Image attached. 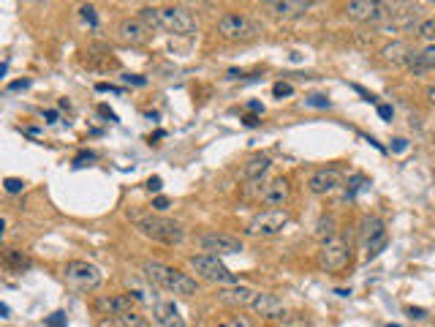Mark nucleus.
<instances>
[{"label":"nucleus","instance_id":"9d476101","mask_svg":"<svg viewBox=\"0 0 435 327\" xmlns=\"http://www.w3.org/2000/svg\"><path fill=\"white\" fill-rule=\"evenodd\" d=\"M348 259H351V248H348L346 240L332 237V240L321 243V251H318V265H321L324 270L338 273V270H343V268H346Z\"/></svg>","mask_w":435,"mask_h":327},{"label":"nucleus","instance_id":"c756f323","mask_svg":"<svg viewBox=\"0 0 435 327\" xmlns=\"http://www.w3.org/2000/svg\"><path fill=\"white\" fill-rule=\"evenodd\" d=\"M416 33H419V36H422L425 41H430V44H435V19H425V22H419Z\"/></svg>","mask_w":435,"mask_h":327},{"label":"nucleus","instance_id":"6e6552de","mask_svg":"<svg viewBox=\"0 0 435 327\" xmlns=\"http://www.w3.org/2000/svg\"><path fill=\"white\" fill-rule=\"evenodd\" d=\"M289 210L283 207H269V210H261L251 218L248 224V232L251 234H261V237H269V234H278L286 224H289Z\"/></svg>","mask_w":435,"mask_h":327},{"label":"nucleus","instance_id":"cd10ccee","mask_svg":"<svg viewBox=\"0 0 435 327\" xmlns=\"http://www.w3.org/2000/svg\"><path fill=\"white\" fill-rule=\"evenodd\" d=\"M405 66H408L416 77H419V74H425V71H430V68L425 66V60H422V52H416V49L411 52V57H408V63H405Z\"/></svg>","mask_w":435,"mask_h":327},{"label":"nucleus","instance_id":"f8f14e48","mask_svg":"<svg viewBox=\"0 0 435 327\" xmlns=\"http://www.w3.org/2000/svg\"><path fill=\"white\" fill-rule=\"evenodd\" d=\"M256 289L245 286V283H226L220 292H218V300L223 306H231V308H245V306H253L256 300Z\"/></svg>","mask_w":435,"mask_h":327},{"label":"nucleus","instance_id":"8fccbe9b","mask_svg":"<svg viewBox=\"0 0 435 327\" xmlns=\"http://www.w3.org/2000/svg\"><path fill=\"white\" fill-rule=\"evenodd\" d=\"M394 150H405V140H394Z\"/></svg>","mask_w":435,"mask_h":327},{"label":"nucleus","instance_id":"a211bd4d","mask_svg":"<svg viewBox=\"0 0 435 327\" xmlns=\"http://www.w3.org/2000/svg\"><path fill=\"white\" fill-rule=\"evenodd\" d=\"M95 308L101 311V314H109V317H117V314H126L133 308V297L128 295H112V297H101L98 303H95Z\"/></svg>","mask_w":435,"mask_h":327},{"label":"nucleus","instance_id":"e433bc0d","mask_svg":"<svg viewBox=\"0 0 435 327\" xmlns=\"http://www.w3.org/2000/svg\"><path fill=\"white\" fill-rule=\"evenodd\" d=\"M28 85H30V80H17V82L8 85V91H25Z\"/></svg>","mask_w":435,"mask_h":327},{"label":"nucleus","instance_id":"473e14b6","mask_svg":"<svg viewBox=\"0 0 435 327\" xmlns=\"http://www.w3.org/2000/svg\"><path fill=\"white\" fill-rule=\"evenodd\" d=\"M272 93L278 95V98H286V95L294 93V88L289 85V82H275V88H272Z\"/></svg>","mask_w":435,"mask_h":327},{"label":"nucleus","instance_id":"c9c22d12","mask_svg":"<svg viewBox=\"0 0 435 327\" xmlns=\"http://www.w3.org/2000/svg\"><path fill=\"white\" fill-rule=\"evenodd\" d=\"M79 11H82V17H85V19L90 22V25H93V28L98 25V19H95V8H93V6H82Z\"/></svg>","mask_w":435,"mask_h":327},{"label":"nucleus","instance_id":"09e8293b","mask_svg":"<svg viewBox=\"0 0 435 327\" xmlns=\"http://www.w3.org/2000/svg\"><path fill=\"white\" fill-rule=\"evenodd\" d=\"M248 106H251V112H261V109H264V106H261L259 101H251V104H248Z\"/></svg>","mask_w":435,"mask_h":327},{"label":"nucleus","instance_id":"f3484780","mask_svg":"<svg viewBox=\"0 0 435 327\" xmlns=\"http://www.w3.org/2000/svg\"><path fill=\"white\" fill-rule=\"evenodd\" d=\"M251 308H253L259 317H264V319H280V317L286 314L283 303H280L275 295H269V292H259Z\"/></svg>","mask_w":435,"mask_h":327},{"label":"nucleus","instance_id":"b1692460","mask_svg":"<svg viewBox=\"0 0 435 327\" xmlns=\"http://www.w3.org/2000/svg\"><path fill=\"white\" fill-rule=\"evenodd\" d=\"M387 243H389V234H387V230L378 234H373L370 240H365V248H367V259H376L384 248H387Z\"/></svg>","mask_w":435,"mask_h":327},{"label":"nucleus","instance_id":"79ce46f5","mask_svg":"<svg viewBox=\"0 0 435 327\" xmlns=\"http://www.w3.org/2000/svg\"><path fill=\"white\" fill-rule=\"evenodd\" d=\"M147 188H150V191H161V178H150V180H147Z\"/></svg>","mask_w":435,"mask_h":327},{"label":"nucleus","instance_id":"a878e982","mask_svg":"<svg viewBox=\"0 0 435 327\" xmlns=\"http://www.w3.org/2000/svg\"><path fill=\"white\" fill-rule=\"evenodd\" d=\"M87 63H90V66H95V68H104V71H106V68H117V60H115L109 52L90 55V57H87Z\"/></svg>","mask_w":435,"mask_h":327},{"label":"nucleus","instance_id":"f704fd0d","mask_svg":"<svg viewBox=\"0 0 435 327\" xmlns=\"http://www.w3.org/2000/svg\"><path fill=\"white\" fill-rule=\"evenodd\" d=\"M218 327H253L251 322H248V317H231L229 322H223V325Z\"/></svg>","mask_w":435,"mask_h":327},{"label":"nucleus","instance_id":"dca6fc26","mask_svg":"<svg viewBox=\"0 0 435 327\" xmlns=\"http://www.w3.org/2000/svg\"><path fill=\"white\" fill-rule=\"evenodd\" d=\"M153 319L158 322V327H185V319L172 300H158L153 306Z\"/></svg>","mask_w":435,"mask_h":327},{"label":"nucleus","instance_id":"423d86ee","mask_svg":"<svg viewBox=\"0 0 435 327\" xmlns=\"http://www.w3.org/2000/svg\"><path fill=\"white\" fill-rule=\"evenodd\" d=\"M66 281H68V286L77 289V292H93V289L101 286L104 276H101V270H98L95 265L82 262V259H74V262L66 265Z\"/></svg>","mask_w":435,"mask_h":327},{"label":"nucleus","instance_id":"4c0bfd02","mask_svg":"<svg viewBox=\"0 0 435 327\" xmlns=\"http://www.w3.org/2000/svg\"><path fill=\"white\" fill-rule=\"evenodd\" d=\"M123 80H126V82H130V85H144V82H147L144 77H136V74H126Z\"/></svg>","mask_w":435,"mask_h":327},{"label":"nucleus","instance_id":"5701e85b","mask_svg":"<svg viewBox=\"0 0 435 327\" xmlns=\"http://www.w3.org/2000/svg\"><path fill=\"white\" fill-rule=\"evenodd\" d=\"M115 327H150V322H147L144 314H139L136 308H130L126 314H117V317H115Z\"/></svg>","mask_w":435,"mask_h":327},{"label":"nucleus","instance_id":"864d4df0","mask_svg":"<svg viewBox=\"0 0 435 327\" xmlns=\"http://www.w3.org/2000/svg\"><path fill=\"white\" fill-rule=\"evenodd\" d=\"M33 3H49V0H33Z\"/></svg>","mask_w":435,"mask_h":327},{"label":"nucleus","instance_id":"c03bdc74","mask_svg":"<svg viewBox=\"0 0 435 327\" xmlns=\"http://www.w3.org/2000/svg\"><path fill=\"white\" fill-rule=\"evenodd\" d=\"M408 314H411L414 319H425V311H422V308H408Z\"/></svg>","mask_w":435,"mask_h":327},{"label":"nucleus","instance_id":"2eb2a0df","mask_svg":"<svg viewBox=\"0 0 435 327\" xmlns=\"http://www.w3.org/2000/svg\"><path fill=\"white\" fill-rule=\"evenodd\" d=\"M289 196H291V186L286 178H278L261 188V205H267V207H280L289 202Z\"/></svg>","mask_w":435,"mask_h":327},{"label":"nucleus","instance_id":"4468645a","mask_svg":"<svg viewBox=\"0 0 435 327\" xmlns=\"http://www.w3.org/2000/svg\"><path fill=\"white\" fill-rule=\"evenodd\" d=\"M150 28L136 17V19H123L120 25H117V39L123 41V44H130V47H139V44H144L147 39H150Z\"/></svg>","mask_w":435,"mask_h":327},{"label":"nucleus","instance_id":"393cba45","mask_svg":"<svg viewBox=\"0 0 435 327\" xmlns=\"http://www.w3.org/2000/svg\"><path fill=\"white\" fill-rule=\"evenodd\" d=\"M338 230H335V218L332 216H324L321 221H318V227H316V237L321 240V243H327V240H332V237H338Z\"/></svg>","mask_w":435,"mask_h":327},{"label":"nucleus","instance_id":"aec40b11","mask_svg":"<svg viewBox=\"0 0 435 327\" xmlns=\"http://www.w3.org/2000/svg\"><path fill=\"white\" fill-rule=\"evenodd\" d=\"M411 52H414V49L408 47L405 41H392L389 47L381 49L384 60L392 63V66H405V63H408V57H411Z\"/></svg>","mask_w":435,"mask_h":327},{"label":"nucleus","instance_id":"4be33fe9","mask_svg":"<svg viewBox=\"0 0 435 327\" xmlns=\"http://www.w3.org/2000/svg\"><path fill=\"white\" fill-rule=\"evenodd\" d=\"M269 167H272V158H269V156H253V158L245 164V169H242V172H245V178H248V180L259 183L261 178L269 172Z\"/></svg>","mask_w":435,"mask_h":327},{"label":"nucleus","instance_id":"3c124183","mask_svg":"<svg viewBox=\"0 0 435 327\" xmlns=\"http://www.w3.org/2000/svg\"><path fill=\"white\" fill-rule=\"evenodd\" d=\"M427 98H430V104L435 106V88H427Z\"/></svg>","mask_w":435,"mask_h":327},{"label":"nucleus","instance_id":"2f4dec72","mask_svg":"<svg viewBox=\"0 0 435 327\" xmlns=\"http://www.w3.org/2000/svg\"><path fill=\"white\" fill-rule=\"evenodd\" d=\"M422 60H425V66L435 71V44H427V47L422 49Z\"/></svg>","mask_w":435,"mask_h":327},{"label":"nucleus","instance_id":"bb28decb","mask_svg":"<svg viewBox=\"0 0 435 327\" xmlns=\"http://www.w3.org/2000/svg\"><path fill=\"white\" fill-rule=\"evenodd\" d=\"M278 327H310V319L304 314H283Z\"/></svg>","mask_w":435,"mask_h":327},{"label":"nucleus","instance_id":"7ed1b4c3","mask_svg":"<svg viewBox=\"0 0 435 327\" xmlns=\"http://www.w3.org/2000/svg\"><path fill=\"white\" fill-rule=\"evenodd\" d=\"M139 232L144 234V237H150V240H155V243H164V245H177V243H182V237H185V230L172 221V218H161V216H147V218H139Z\"/></svg>","mask_w":435,"mask_h":327},{"label":"nucleus","instance_id":"0eeeda50","mask_svg":"<svg viewBox=\"0 0 435 327\" xmlns=\"http://www.w3.org/2000/svg\"><path fill=\"white\" fill-rule=\"evenodd\" d=\"M191 268L207 281H215V283H237V276L220 262L218 254H196V256H191Z\"/></svg>","mask_w":435,"mask_h":327},{"label":"nucleus","instance_id":"de8ad7c7","mask_svg":"<svg viewBox=\"0 0 435 327\" xmlns=\"http://www.w3.org/2000/svg\"><path fill=\"white\" fill-rule=\"evenodd\" d=\"M256 123H259L256 115H245V126H256Z\"/></svg>","mask_w":435,"mask_h":327},{"label":"nucleus","instance_id":"20e7f679","mask_svg":"<svg viewBox=\"0 0 435 327\" xmlns=\"http://www.w3.org/2000/svg\"><path fill=\"white\" fill-rule=\"evenodd\" d=\"M346 14L362 25H384L392 14V0H348Z\"/></svg>","mask_w":435,"mask_h":327},{"label":"nucleus","instance_id":"c85d7f7f","mask_svg":"<svg viewBox=\"0 0 435 327\" xmlns=\"http://www.w3.org/2000/svg\"><path fill=\"white\" fill-rule=\"evenodd\" d=\"M365 230H362V240H370L373 234L384 232V224L378 221V218H365V224H362Z\"/></svg>","mask_w":435,"mask_h":327},{"label":"nucleus","instance_id":"603ef678","mask_svg":"<svg viewBox=\"0 0 435 327\" xmlns=\"http://www.w3.org/2000/svg\"><path fill=\"white\" fill-rule=\"evenodd\" d=\"M259 3H278V0H259Z\"/></svg>","mask_w":435,"mask_h":327},{"label":"nucleus","instance_id":"72a5a7b5","mask_svg":"<svg viewBox=\"0 0 435 327\" xmlns=\"http://www.w3.org/2000/svg\"><path fill=\"white\" fill-rule=\"evenodd\" d=\"M66 322H68L66 314H63V311H55V314L46 319V327H66Z\"/></svg>","mask_w":435,"mask_h":327},{"label":"nucleus","instance_id":"a19ab883","mask_svg":"<svg viewBox=\"0 0 435 327\" xmlns=\"http://www.w3.org/2000/svg\"><path fill=\"white\" fill-rule=\"evenodd\" d=\"M310 104H313V106H329V101H327L324 95H313V98H310Z\"/></svg>","mask_w":435,"mask_h":327},{"label":"nucleus","instance_id":"a18cd8bd","mask_svg":"<svg viewBox=\"0 0 435 327\" xmlns=\"http://www.w3.org/2000/svg\"><path fill=\"white\" fill-rule=\"evenodd\" d=\"M93 158H95L93 153H87V156H79V158H77V167H85V161H93Z\"/></svg>","mask_w":435,"mask_h":327},{"label":"nucleus","instance_id":"49530a36","mask_svg":"<svg viewBox=\"0 0 435 327\" xmlns=\"http://www.w3.org/2000/svg\"><path fill=\"white\" fill-rule=\"evenodd\" d=\"M101 115H106V118H109V120H117V118H115V112H112V109H109V106H101Z\"/></svg>","mask_w":435,"mask_h":327},{"label":"nucleus","instance_id":"f257e3e1","mask_svg":"<svg viewBox=\"0 0 435 327\" xmlns=\"http://www.w3.org/2000/svg\"><path fill=\"white\" fill-rule=\"evenodd\" d=\"M139 19L150 30H164V33H174V36H193L199 30L196 19L185 8H177V6H164V8L147 6L139 11Z\"/></svg>","mask_w":435,"mask_h":327},{"label":"nucleus","instance_id":"58836bf2","mask_svg":"<svg viewBox=\"0 0 435 327\" xmlns=\"http://www.w3.org/2000/svg\"><path fill=\"white\" fill-rule=\"evenodd\" d=\"M153 207H155V210H166V207H169V199H166V196H158V199L153 202Z\"/></svg>","mask_w":435,"mask_h":327},{"label":"nucleus","instance_id":"6ab92c4d","mask_svg":"<svg viewBox=\"0 0 435 327\" xmlns=\"http://www.w3.org/2000/svg\"><path fill=\"white\" fill-rule=\"evenodd\" d=\"M310 6H313V0H278V3H272V11L283 19H297L310 11Z\"/></svg>","mask_w":435,"mask_h":327},{"label":"nucleus","instance_id":"ea45409f","mask_svg":"<svg viewBox=\"0 0 435 327\" xmlns=\"http://www.w3.org/2000/svg\"><path fill=\"white\" fill-rule=\"evenodd\" d=\"M378 115H381L384 120H392V106H387V104H378Z\"/></svg>","mask_w":435,"mask_h":327},{"label":"nucleus","instance_id":"7c9ffc66","mask_svg":"<svg viewBox=\"0 0 435 327\" xmlns=\"http://www.w3.org/2000/svg\"><path fill=\"white\" fill-rule=\"evenodd\" d=\"M3 186H6L8 194H22V191H25V180H19V178H6Z\"/></svg>","mask_w":435,"mask_h":327},{"label":"nucleus","instance_id":"412c9836","mask_svg":"<svg viewBox=\"0 0 435 327\" xmlns=\"http://www.w3.org/2000/svg\"><path fill=\"white\" fill-rule=\"evenodd\" d=\"M3 265L8 268V270H17V273H22V270H30V256L25 254V251H19V248H6L3 251Z\"/></svg>","mask_w":435,"mask_h":327},{"label":"nucleus","instance_id":"ddd939ff","mask_svg":"<svg viewBox=\"0 0 435 327\" xmlns=\"http://www.w3.org/2000/svg\"><path fill=\"white\" fill-rule=\"evenodd\" d=\"M343 186V175L338 169H318L310 175L307 188L316 194V196H327V194H335L338 188Z\"/></svg>","mask_w":435,"mask_h":327},{"label":"nucleus","instance_id":"39448f33","mask_svg":"<svg viewBox=\"0 0 435 327\" xmlns=\"http://www.w3.org/2000/svg\"><path fill=\"white\" fill-rule=\"evenodd\" d=\"M218 33L226 41H253L259 36V25L245 14H223L218 19Z\"/></svg>","mask_w":435,"mask_h":327},{"label":"nucleus","instance_id":"f03ea898","mask_svg":"<svg viewBox=\"0 0 435 327\" xmlns=\"http://www.w3.org/2000/svg\"><path fill=\"white\" fill-rule=\"evenodd\" d=\"M142 270H144V279L150 281V283H155V286H161V289H166V292H172V295L191 297V295L199 292L196 279H191V276L182 273V270L166 268V265H161V262H147Z\"/></svg>","mask_w":435,"mask_h":327},{"label":"nucleus","instance_id":"1a4fd4ad","mask_svg":"<svg viewBox=\"0 0 435 327\" xmlns=\"http://www.w3.org/2000/svg\"><path fill=\"white\" fill-rule=\"evenodd\" d=\"M414 25L419 28V8L408 0H392V14L384 22V30L400 33V30H414Z\"/></svg>","mask_w":435,"mask_h":327},{"label":"nucleus","instance_id":"9b49d317","mask_svg":"<svg viewBox=\"0 0 435 327\" xmlns=\"http://www.w3.org/2000/svg\"><path fill=\"white\" fill-rule=\"evenodd\" d=\"M199 245L207 251V254H218V256H226V254H240L242 251V240L231 237L226 232H207L199 237Z\"/></svg>","mask_w":435,"mask_h":327},{"label":"nucleus","instance_id":"37998d69","mask_svg":"<svg viewBox=\"0 0 435 327\" xmlns=\"http://www.w3.org/2000/svg\"><path fill=\"white\" fill-rule=\"evenodd\" d=\"M44 118H46V123H57V112H52V109H46Z\"/></svg>","mask_w":435,"mask_h":327}]
</instances>
